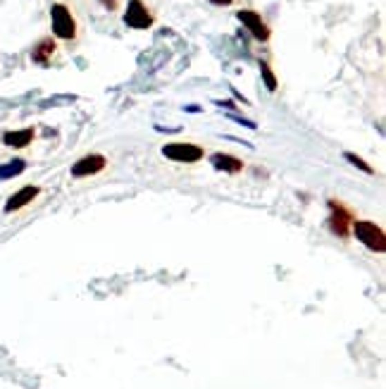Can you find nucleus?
Returning a JSON list of instances; mask_svg holds the SVG:
<instances>
[{"label":"nucleus","instance_id":"6e6552de","mask_svg":"<svg viewBox=\"0 0 386 389\" xmlns=\"http://www.w3.org/2000/svg\"><path fill=\"white\" fill-rule=\"evenodd\" d=\"M39 193H41V187H36V184L22 187L19 191H15L12 196L8 198V203H5V213H17V210L26 208L29 203H34L36 198H39Z\"/></svg>","mask_w":386,"mask_h":389},{"label":"nucleus","instance_id":"20e7f679","mask_svg":"<svg viewBox=\"0 0 386 389\" xmlns=\"http://www.w3.org/2000/svg\"><path fill=\"white\" fill-rule=\"evenodd\" d=\"M153 22H155V17H153V12L148 10V5L144 0H129V3H126L124 24L129 26V29L146 31V29H151Z\"/></svg>","mask_w":386,"mask_h":389},{"label":"nucleus","instance_id":"f257e3e1","mask_svg":"<svg viewBox=\"0 0 386 389\" xmlns=\"http://www.w3.org/2000/svg\"><path fill=\"white\" fill-rule=\"evenodd\" d=\"M351 232L356 234V239L360 241L365 249L377 251V254H384L386 251V234L384 229L379 227L372 220H356L351 227Z\"/></svg>","mask_w":386,"mask_h":389},{"label":"nucleus","instance_id":"1a4fd4ad","mask_svg":"<svg viewBox=\"0 0 386 389\" xmlns=\"http://www.w3.org/2000/svg\"><path fill=\"white\" fill-rule=\"evenodd\" d=\"M210 162H213L215 170H222L226 172V175H239L243 170V160L236 155H229V153H215L210 155Z\"/></svg>","mask_w":386,"mask_h":389},{"label":"nucleus","instance_id":"0eeeda50","mask_svg":"<svg viewBox=\"0 0 386 389\" xmlns=\"http://www.w3.org/2000/svg\"><path fill=\"white\" fill-rule=\"evenodd\" d=\"M108 167V158L100 153H88L84 158H79L72 165V177L74 180H84V177H93L98 172H103Z\"/></svg>","mask_w":386,"mask_h":389},{"label":"nucleus","instance_id":"dca6fc26","mask_svg":"<svg viewBox=\"0 0 386 389\" xmlns=\"http://www.w3.org/2000/svg\"><path fill=\"white\" fill-rule=\"evenodd\" d=\"M103 5H108V10H115L117 8V0H100Z\"/></svg>","mask_w":386,"mask_h":389},{"label":"nucleus","instance_id":"f03ea898","mask_svg":"<svg viewBox=\"0 0 386 389\" xmlns=\"http://www.w3.org/2000/svg\"><path fill=\"white\" fill-rule=\"evenodd\" d=\"M50 24H52V34L62 41H74L77 39V19H74L72 10L67 5L57 3L50 8Z\"/></svg>","mask_w":386,"mask_h":389},{"label":"nucleus","instance_id":"ddd939ff","mask_svg":"<svg viewBox=\"0 0 386 389\" xmlns=\"http://www.w3.org/2000/svg\"><path fill=\"white\" fill-rule=\"evenodd\" d=\"M260 75H262V82H265V86H267V91H277V86H279V82H277V77H274V72L269 70V65L267 62H260Z\"/></svg>","mask_w":386,"mask_h":389},{"label":"nucleus","instance_id":"f8f14e48","mask_svg":"<svg viewBox=\"0 0 386 389\" xmlns=\"http://www.w3.org/2000/svg\"><path fill=\"white\" fill-rule=\"evenodd\" d=\"M26 170V162L22 158H15V160L5 162V165H0V180H10V177H17L22 175Z\"/></svg>","mask_w":386,"mask_h":389},{"label":"nucleus","instance_id":"9d476101","mask_svg":"<svg viewBox=\"0 0 386 389\" xmlns=\"http://www.w3.org/2000/svg\"><path fill=\"white\" fill-rule=\"evenodd\" d=\"M34 141V129H15V131H5L3 134V144L10 149H26V146Z\"/></svg>","mask_w":386,"mask_h":389},{"label":"nucleus","instance_id":"2eb2a0df","mask_svg":"<svg viewBox=\"0 0 386 389\" xmlns=\"http://www.w3.org/2000/svg\"><path fill=\"white\" fill-rule=\"evenodd\" d=\"M208 3L218 5V8H226V5H231V3H234V0H208Z\"/></svg>","mask_w":386,"mask_h":389},{"label":"nucleus","instance_id":"7ed1b4c3","mask_svg":"<svg viewBox=\"0 0 386 389\" xmlns=\"http://www.w3.org/2000/svg\"><path fill=\"white\" fill-rule=\"evenodd\" d=\"M162 155L172 162H184V165H193V162L203 160L205 151L198 144H189V141H172V144L162 146Z\"/></svg>","mask_w":386,"mask_h":389},{"label":"nucleus","instance_id":"9b49d317","mask_svg":"<svg viewBox=\"0 0 386 389\" xmlns=\"http://www.w3.org/2000/svg\"><path fill=\"white\" fill-rule=\"evenodd\" d=\"M55 50H57L55 41H52V39H41L39 44L34 46V50H31V60H34L36 65L46 67L50 62V57L55 55Z\"/></svg>","mask_w":386,"mask_h":389},{"label":"nucleus","instance_id":"39448f33","mask_svg":"<svg viewBox=\"0 0 386 389\" xmlns=\"http://www.w3.org/2000/svg\"><path fill=\"white\" fill-rule=\"evenodd\" d=\"M329 210H331V218H329L331 232H334L336 236H341V239H346V236L351 234L353 222H356L351 208H346L341 201H329Z\"/></svg>","mask_w":386,"mask_h":389},{"label":"nucleus","instance_id":"423d86ee","mask_svg":"<svg viewBox=\"0 0 386 389\" xmlns=\"http://www.w3.org/2000/svg\"><path fill=\"white\" fill-rule=\"evenodd\" d=\"M236 17H239V22L246 26L248 31H251V36L255 41H269V36H272V31H269V26L265 19L260 17V12H255V10H239L236 12Z\"/></svg>","mask_w":386,"mask_h":389},{"label":"nucleus","instance_id":"4468645a","mask_svg":"<svg viewBox=\"0 0 386 389\" xmlns=\"http://www.w3.org/2000/svg\"><path fill=\"white\" fill-rule=\"evenodd\" d=\"M343 158H346V160L351 162V165H356L358 170H363L365 175H374V167L367 165V162H365L360 155H356V153H351V151H348V153H343Z\"/></svg>","mask_w":386,"mask_h":389}]
</instances>
